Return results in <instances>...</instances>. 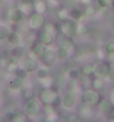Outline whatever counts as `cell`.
Here are the masks:
<instances>
[{
    "instance_id": "cell-32",
    "label": "cell",
    "mask_w": 114,
    "mask_h": 122,
    "mask_svg": "<svg viewBox=\"0 0 114 122\" xmlns=\"http://www.w3.org/2000/svg\"><path fill=\"white\" fill-rule=\"evenodd\" d=\"M60 104H62V97H60V95H59L58 93H56L55 97H54V101H53V103H52V107H60Z\"/></svg>"
},
{
    "instance_id": "cell-38",
    "label": "cell",
    "mask_w": 114,
    "mask_h": 122,
    "mask_svg": "<svg viewBox=\"0 0 114 122\" xmlns=\"http://www.w3.org/2000/svg\"><path fill=\"white\" fill-rule=\"evenodd\" d=\"M57 117H56L55 113H50V114H47V118H46V122H57Z\"/></svg>"
},
{
    "instance_id": "cell-46",
    "label": "cell",
    "mask_w": 114,
    "mask_h": 122,
    "mask_svg": "<svg viewBox=\"0 0 114 122\" xmlns=\"http://www.w3.org/2000/svg\"><path fill=\"white\" fill-rule=\"evenodd\" d=\"M91 1H92V0H81V2L83 5H87L88 6V4H91Z\"/></svg>"
},
{
    "instance_id": "cell-14",
    "label": "cell",
    "mask_w": 114,
    "mask_h": 122,
    "mask_svg": "<svg viewBox=\"0 0 114 122\" xmlns=\"http://www.w3.org/2000/svg\"><path fill=\"white\" fill-rule=\"evenodd\" d=\"M24 17H25V15H24V12H22L19 8L12 9V10L10 11V15H9V19H10L14 24H18V22H20L22 19H24Z\"/></svg>"
},
{
    "instance_id": "cell-15",
    "label": "cell",
    "mask_w": 114,
    "mask_h": 122,
    "mask_svg": "<svg viewBox=\"0 0 114 122\" xmlns=\"http://www.w3.org/2000/svg\"><path fill=\"white\" fill-rule=\"evenodd\" d=\"M7 39L10 44L15 45V46H17V45H19L20 43H21V36H20V34L17 33V31H15V30L9 33Z\"/></svg>"
},
{
    "instance_id": "cell-33",
    "label": "cell",
    "mask_w": 114,
    "mask_h": 122,
    "mask_svg": "<svg viewBox=\"0 0 114 122\" xmlns=\"http://www.w3.org/2000/svg\"><path fill=\"white\" fill-rule=\"evenodd\" d=\"M7 71L9 73H15V71L18 68V63H14V62H9V64L7 65Z\"/></svg>"
},
{
    "instance_id": "cell-23",
    "label": "cell",
    "mask_w": 114,
    "mask_h": 122,
    "mask_svg": "<svg viewBox=\"0 0 114 122\" xmlns=\"http://www.w3.org/2000/svg\"><path fill=\"white\" fill-rule=\"evenodd\" d=\"M81 72L83 73L84 75H93L94 74V65H92V64H86V65H84V66L82 67Z\"/></svg>"
},
{
    "instance_id": "cell-48",
    "label": "cell",
    "mask_w": 114,
    "mask_h": 122,
    "mask_svg": "<svg viewBox=\"0 0 114 122\" xmlns=\"http://www.w3.org/2000/svg\"><path fill=\"white\" fill-rule=\"evenodd\" d=\"M112 6L114 7V0H112Z\"/></svg>"
},
{
    "instance_id": "cell-43",
    "label": "cell",
    "mask_w": 114,
    "mask_h": 122,
    "mask_svg": "<svg viewBox=\"0 0 114 122\" xmlns=\"http://www.w3.org/2000/svg\"><path fill=\"white\" fill-rule=\"evenodd\" d=\"M105 51H104V52H102V51H99V52H97V56H99V58L101 59V61H102V59L103 58H105Z\"/></svg>"
},
{
    "instance_id": "cell-31",
    "label": "cell",
    "mask_w": 114,
    "mask_h": 122,
    "mask_svg": "<svg viewBox=\"0 0 114 122\" xmlns=\"http://www.w3.org/2000/svg\"><path fill=\"white\" fill-rule=\"evenodd\" d=\"M95 12H96V9L93 7V6H89V5L85 8V11H84L85 16H87V17H92V16H94L95 15Z\"/></svg>"
},
{
    "instance_id": "cell-11",
    "label": "cell",
    "mask_w": 114,
    "mask_h": 122,
    "mask_svg": "<svg viewBox=\"0 0 114 122\" xmlns=\"http://www.w3.org/2000/svg\"><path fill=\"white\" fill-rule=\"evenodd\" d=\"M38 41L41 43L43 45H45V46H49V45H52L53 41H54V35L50 33H48V31H46V30H44V31H41V33L39 34Z\"/></svg>"
},
{
    "instance_id": "cell-2",
    "label": "cell",
    "mask_w": 114,
    "mask_h": 122,
    "mask_svg": "<svg viewBox=\"0 0 114 122\" xmlns=\"http://www.w3.org/2000/svg\"><path fill=\"white\" fill-rule=\"evenodd\" d=\"M82 101L87 107H92V105H96L99 103L101 96L96 90H86L82 93Z\"/></svg>"
},
{
    "instance_id": "cell-49",
    "label": "cell",
    "mask_w": 114,
    "mask_h": 122,
    "mask_svg": "<svg viewBox=\"0 0 114 122\" xmlns=\"http://www.w3.org/2000/svg\"><path fill=\"white\" fill-rule=\"evenodd\" d=\"M68 1H76V0H68Z\"/></svg>"
},
{
    "instance_id": "cell-4",
    "label": "cell",
    "mask_w": 114,
    "mask_h": 122,
    "mask_svg": "<svg viewBox=\"0 0 114 122\" xmlns=\"http://www.w3.org/2000/svg\"><path fill=\"white\" fill-rule=\"evenodd\" d=\"M45 52H46L45 45H43L39 41H37V43H35V44L30 46V49L28 51V56L38 61V59H41L44 57Z\"/></svg>"
},
{
    "instance_id": "cell-29",
    "label": "cell",
    "mask_w": 114,
    "mask_h": 122,
    "mask_svg": "<svg viewBox=\"0 0 114 122\" xmlns=\"http://www.w3.org/2000/svg\"><path fill=\"white\" fill-rule=\"evenodd\" d=\"M89 31V28L86 24H79L77 26V34L78 35H86Z\"/></svg>"
},
{
    "instance_id": "cell-34",
    "label": "cell",
    "mask_w": 114,
    "mask_h": 122,
    "mask_svg": "<svg viewBox=\"0 0 114 122\" xmlns=\"http://www.w3.org/2000/svg\"><path fill=\"white\" fill-rule=\"evenodd\" d=\"M97 4L101 8H107L112 5V0H97Z\"/></svg>"
},
{
    "instance_id": "cell-9",
    "label": "cell",
    "mask_w": 114,
    "mask_h": 122,
    "mask_svg": "<svg viewBox=\"0 0 114 122\" xmlns=\"http://www.w3.org/2000/svg\"><path fill=\"white\" fill-rule=\"evenodd\" d=\"M99 111L102 113H104V114H111V113L114 112V105L112 104V102L110 100H106V99L99 101Z\"/></svg>"
},
{
    "instance_id": "cell-18",
    "label": "cell",
    "mask_w": 114,
    "mask_h": 122,
    "mask_svg": "<svg viewBox=\"0 0 114 122\" xmlns=\"http://www.w3.org/2000/svg\"><path fill=\"white\" fill-rule=\"evenodd\" d=\"M21 85H22V80L17 77V76H15L14 78H11L9 81V87L11 90H19L21 87Z\"/></svg>"
},
{
    "instance_id": "cell-16",
    "label": "cell",
    "mask_w": 114,
    "mask_h": 122,
    "mask_svg": "<svg viewBox=\"0 0 114 122\" xmlns=\"http://www.w3.org/2000/svg\"><path fill=\"white\" fill-rule=\"evenodd\" d=\"M69 17L73 19V20L77 21V20H82V19H83L84 14H83L79 9H77V8H73V9L69 10Z\"/></svg>"
},
{
    "instance_id": "cell-12",
    "label": "cell",
    "mask_w": 114,
    "mask_h": 122,
    "mask_svg": "<svg viewBox=\"0 0 114 122\" xmlns=\"http://www.w3.org/2000/svg\"><path fill=\"white\" fill-rule=\"evenodd\" d=\"M62 105L65 109H72L75 105V96L72 92L66 93L62 97Z\"/></svg>"
},
{
    "instance_id": "cell-26",
    "label": "cell",
    "mask_w": 114,
    "mask_h": 122,
    "mask_svg": "<svg viewBox=\"0 0 114 122\" xmlns=\"http://www.w3.org/2000/svg\"><path fill=\"white\" fill-rule=\"evenodd\" d=\"M55 53H56V57L58 59L65 58V57H67V55H68V51H66V49H64V48H62V47L57 48L55 51Z\"/></svg>"
},
{
    "instance_id": "cell-7",
    "label": "cell",
    "mask_w": 114,
    "mask_h": 122,
    "mask_svg": "<svg viewBox=\"0 0 114 122\" xmlns=\"http://www.w3.org/2000/svg\"><path fill=\"white\" fill-rule=\"evenodd\" d=\"M56 93L57 92H54L52 87L50 89H44L40 92V101L45 105H52Z\"/></svg>"
},
{
    "instance_id": "cell-30",
    "label": "cell",
    "mask_w": 114,
    "mask_h": 122,
    "mask_svg": "<svg viewBox=\"0 0 114 122\" xmlns=\"http://www.w3.org/2000/svg\"><path fill=\"white\" fill-rule=\"evenodd\" d=\"M79 70L78 68H72V70H69V72H68V76H69V78H72V80H77L78 76H79Z\"/></svg>"
},
{
    "instance_id": "cell-13",
    "label": "cell",
    "mask_w": 114,
    "mask_h": 122,
    "mask_svg": "<svg viewBox=\"0 0 114 122\" xmlns=\"http://www.w3.org/2000/svg\"><path fill=\"white\" fill-rule=\"evenodd\" d=\"M56 59H57V57H56L55 51H53V49H46L45 55H44V57H43L44 63L46 64L47 66H52L53 64L55 63Z\"/></svg>"
},
{
    "instance_id": "cell-40",
    "label": "cell",
    "mask_w": 114,
    "mask_h": 122,
    "mask_svg": "<svg viewBox=\"0 0 114 122\" xmlns=\"http://www.w3.org/2000/svg\"><path fill=\"white\" fill-rule=\"evenodd\" d=\"M106 57L110 63H114V53H106Z\"/></svg>"
},
{
    "instance_id": "cell-42",
    "label": "cell",
    "mask_w": 114,
    "mask_h": 122,
    "mask_svg": "<svg viewBox=\"0 0 114 122\" xmlns=\"http://www.w3.org/2000/svg\"><path fill=\"white\" fill-rule=\"evenodd\" d=\"M46 118H47V114H39L38 115V120L37 122H46Z\"/></svg>"
},
{
    "instance_id": "cell-36",
    "label": "cell",
    "mask_w": 114,
    "mask_h": 122,
    "mask_svg": "<svg viewBox=\"0 0 114 122\" xmlns=\"http://www.w3.org/2000/svg\"><path fill=\"white\" fill-rule=\"evenodd\" d=\"M107 78L110 81H114V63H111L110 66H109V75H107Z\"/></svg>"
},
{
    "instance_id": "cell-24",
    "label": "cell",
    "mask_w": 114,
    "mask_h": 122,
    "mask_svg": "<svg viewBox=\"0 0 114 122\" xmlns=\"http://www.w3.org/2000/svg\"><path fill=\"white\" fill-rule=\"evenodd\" d=\"M49 76V70H48L47 67H40V68H38L37 71V77L38 80H40V78H45Z\"/></svg>"
},
{
    "instance_id": "cell-19",
    "label": "cell",
    "mask_w": 114,
    "mask_h": 122,
    "mask_svg": "<svg viewBox=\"0 0 114 122\" xmlns=\"http://www.w3.org/2000/svg\"><path fill=\"white\" fill-rule=\"evenodd\" d=\"M93 85V89L96 90V91H101V90L104 89L105 86V82H104V78H99V77H96L92 83Z\"/></svg>"
},
{
    "instance_id": "cell-21",
    "label": "cell",
    "mask_w": 114,
    "mask_h": 122,
    "mask_svg": "<svg viewBox=\"0 0 114 122\" xmlns=\"http://www.w3.org/2000/svg\"><path fill=\"white\" fill-rule=\"evenodd\" d=\"M39 82H40L41 86H43L44 89H50L53 86V78L50 77V75L47 76V77H45V78H40Z\"/></svg>"
},
{
    "instance_id": "cell-6",
    "label": "cell",
    "mask_w": 114,
    "mask_h": 122,
    "mask_svg": "<svg viewBox=\"0 0 114 122\" xmlns=\"http://www.w3.org/2000/svg\"><path fill=\"white\" fill-rule=\"evenodd\" d=\"M109 64H106L105 62L103 61H101L99 63H96L94 65V74L95 75V77H99V78H105L107 77V75H109Z\"/></svg>"
},
{
    "instance_id": "cell-10",
    "label": "cell",
    "mask_w": 114,
    "mask_h": 122,
    "mask_svg": "<svg viewBox=\"0 0 114 122\" xmlns=\"http://www.w3.org/2000/svg\"><path fill=\"white\" fill-rule=\"evenodd\" d=\"M58 46L69 52L70 49L74 48V43H73V41L70 39L69 36H66V35H65V36H59L58 37Z\"/></svg>"
},
{
    "instance_id": "cell-22",
    "label": "cell",
    "mask_w": 114,
    "mask_h": 122,
    "mask_svg": "<svg viewBox=\"0 0 114 122\" xmlns=\"http://www.w3.org/2000/svg\"><path fill=\"white\" fill-rule=\"evenodd\" d=\"M57 18H58L60 21H64V20L68 19L69 18V11L67 10V9H65V8L58 10V12H57Z\"/></svg>"
},
{
    "instance_id": "cell-52",
    "label": "cell",
    "mask_w": 114,
    "mask_h": 122,
    "mask_svg": "<svg viewBox=\"0 0 114 122\" xmlns=\"http://www.w3.org/2000/svg\"><path fill=\"white\" fill-rule=\"evenodd\" d=\"M1 1H2V0H0V2H1Z\"/></svg>"
},
{
    "instance_id": "cell-5",
    "label": "cell",
    "mask_w": 114,
    "mask_h": 122,
    "mask_svg": "<svg viewBox=\"0 0 114 122\" xmlns=\"http://www.w3.org/2000/svg\"><path fill=\"white\" fill-rule=\"evenodd\" d=\"M45 24V17L44 14H39V12H35L30 16L29 21H28V25H29L30 29H40L41 27L44 26Z\"/></svg>"
},
{
    "instance_id": "cell-39",
    "label": "cell",
    "mask_w": 114,
    "mask_h": 122,
    "mask_svg": "<svg viewBox=\"0 0 114 122\" xmlns=\"http://www.w3.org/2000/svg\"><path fill=\"white\" fill-rule=\"evenodd\" d=\"M34 92L33 91H26L25 92V94H24V96H25V99H26V101L27 100H30V99H34Z\"/></svg>"
},
{
    "instance_id": "cell-50",
    "label": "cell",
    "mask_w": 114,
    "mask_h": 122,
    "mask_svg": "<svg viewBox=\"0 0 114 122\" xmlns=\"http://www.w3.org/2000/svg\"><path fill=\"white\" fill-rule=\"evenodd\" d=\"M76 122H82V121H81V120H77V121H76Z\"/></svg>"
},
{
    "instance_id": "cell-27",
    "label": "cell",
    "mask_w": 114,
    "mask_h": 122,
    "mask_svg": "<svg viewBox=\"0 0 114 122\" xmlns=\"http://www.w3.org/2000/svg\"><path fill=\"white\" fill-rule=\"evenodd\" d=\"M10 33V30L7 26H4V25H0V41H2L5 38L8 37V35Z\"/></svg>"
},
{
    "instance_id": "cell-28",
    "label": "cell",
    "mask_w": 114,
    "mask_h": 122,
    "mask_svg": "<svg viewBox=\"0 0 114 122\" xmlns=\"http://www.w3.org/2000/svg\"><path fill=\"white\" fill-rule=\"evenodd\" d=\"M22 54H24V49H22V47L19 46V45H17V46H16L15 48H12V51H11V56L17 57V58H19Z\"/></svg>"
},
{
    "instance_id": "cell-41",
    "label": "cell",
    "mask_w": 114,
    "mask_h": 122,
    "mask_svg": "<svg viewBox=\"0 0 114 122\" xmlns=\"http://www.w3.org/2000/svg\"><path fill=\"white\" fill-rule=\"evenodd\" d=\"M49 4L52 7H57L60 5V0H49Z\"/></svg>"
},
{
    "instance_id": "cell-3",
    "label": "cell",
    "mask_w": 114,
    "mask_h": 122,
    "mask_svg": "<svg viewBox=\"0 0 114 122\" xmlns=\"http://www.w3.org/2000/svg\"><path fill=\"white\" fill-rule=\"evenodd\" d=\"M77 26L78 24L75 20H73L72 18H68L66 20L62 21L60 28H62V31L64 35L69 36V37H74V36L77 35Z\"/></svg>"
},
{
    "instance_id": "cell-51",
    "label": "cell",
    "mask_w": 114,
    "mask_h": 122,
    "mask_svg": "<svg viewBox=\"0 0 114 122\" xmlns=\"http://www.w3.org/2000/svg\"><path fill=\"white\" fill-rule=\"evenodd\" d=\"M25 122H29V121H28V120H27V121H25Z\"/></svg>"
},
{
    "instance_id": "cell-1",
    "label": "cell",
    "mask_w": 114,
    "mask_h": 122,
    "mask_svg": "<svg viewBox=\"0 0 114 122\" xmlns=\"http://www.w3.org/2000/svg\"><path fill=\"white\" fill-rule=\"evenodd\" d=\"M24 112L29 117H38L41 113V104L35 99L27 100L24 107Z\"/></svg>"
},
{
    "instance_id": "cell-17",
    "label": "cell",
    "mask_w": 114,
    "mask_h": 122,
    "mask_svg": "<svg viewBox=\"0 0 114 122\" xmlns=\"http://www.w3.org/2000/svg\"><path fill=\"white\" fill-rule=\"evenodd\" d=\"M35 11L36 12H39V14H44L47 11V2L46 1H43V0H39L35 4Z\"/></svg>"
},
{
    "instance_id": "cell-45",
    "label": "cell",
    "mask_w": 114,
    "mask_h": 122,
    "mask_svg": "<svg viewBox=\"0 0 114 122\" xmlns=\"http://www.w3.org/2000/svg\"><path fill=\"white\" fill-rule=\"evenodd\" d=\"M22 4H33L35 0H20Z\"/></svg>"
},
{
    "instance_id": "cell-35",
    "label": "cell",
    "mask_w": 114,
    "mask_h": 122,
    "mask_svg": "<svg viewBox=\"0 0 114 122\" xmlns=\"http://www.w3.org/2000/svg\"><path fill=\"white\" fill-rule=\"evenodd\" d=\"M104 51H105L106 53H114V41H109V43L105 45Z\"/></svg>"
},
{
    "instance_id": "cell-20",
    "label": "cell",
    "mask_w": 114,
    "mask_h": 122,
    "mask_svg": "<svg viewBox=\"0 0 114 122\" xmlns=\"http://www.w3.org/2000/svg\"><path fill=\"white\" fill-rule=\"evenodd\" d=\"M19 9L24 12V15H28V14H31L35 10V7H34L33 4H21Z\"/></svg>"
},
{
    "instance_id": "cell-25",
    "label": "cell",
    "mask_w": 114,
    "mask_h": 122,
    "mask_svg": "<svg viewBox=\"0 0 114 122\" xmlns=\"http://www.w3.org/2000/svg\"><path fill=\"white\" fill-rule=\"evenodd\" d=\"M14 74H15V76H17V77H19V78H25V77H27V74H28V72H27L26 70H25V68H24V67H19L18 66V68H17V70L15 71V73H14Z\"/></svg>"
},
{
    "instance_id": "cell-47",
    "label": "cell",
    "mask_w": 114,
    "mask_h": 122,
    "mask_svg": "<svg viewBox=\"0 0 114 122\" xmlns=\"http://www.w3.org/2000/svg\"><path fill=\"white\" fill-rule=\"evenodd\" d=\"M107 122H114V118L113 119H110V120H109Z\"/></svg>"
},
{
    "instance_id": "cell-37",
    "label": "cell",
    "mask_w": 114,
    "mask_h": 122,
    "mask_svg": "<svg viewBox=\"0 0 114 122\" xmlns=\"http://www.w3.org/2000/svg\"><path fill=\"white\" fill-rule=\"evenodd\" d=\"M45 30L54 35V34H55V31H56L55 25H54V24H47V25H46V27H45Z\"/></svg>"
},
{
    "instance_id": "cell-8",
    "label": "cell",
    "mask_w": 114,
    "mask_h": 122,
    "mask_svg": "<svg viewBox=\"0 0 114 122\" xmlns=\"http://www.w3.org/2000/svg\"><path fill=\"white\" fill-rule=\"evenodd\" d=\"M22 67L28 72V73H33L38 68V62L37 59L31 58V57H26V58L22 61Z\"/></svg>"
},
{
    "instance_id": "cell-44",
    "label": "cell",
    "mask_w": 114,
    "mask_h": 122,
    "mask_svg": "<svg viewBox=\"0 0 114 122\" xmlns=\"http://www.w3.org/2000/svg\"><path fill=\"white\" fill-rule=\"evenodd\" d=\"M109 100H110L111 102H112V104L114 105V90L112 91V92H111V94H110V99H109Z\"/></svg>"
}]
</instances>
